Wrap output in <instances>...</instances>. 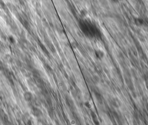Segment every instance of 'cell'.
I'll use <instances>...</instances> for the list:
<instances>
[{"label":"cell","mask_w":148,"mask_h":125,"mask_svg":"<svg viewBox=\"0 0 148 125\" xmlns=\"http://www.w3.org/2000/svg\"><path fill=\"white\" fill-rule=\"evenodd\" d=\"M24 97L27 101L30 102L33 99V94L30 91H26L24 94Z\"/></svg>","instance_id":"3"},{"label":"cell","mask_w":148,"mask_h":125,"mask_svg":"<svg viewBox=\"0 0 148 125\" xmlns=\"http://www.w3.org/2000/svg\"><path fill=\"white\" fill-rule=\"evenodd\" d=\"M79 27L82 33L87 37L96 38L100 35L99 29L89 21L82 20L79 22Z\"/></svg>","instance_id":"1"},{"label":"cell","mask_w":148,"mask_h":125,"mask_svg":"<svg viewBox=\"0 0 148 125\" xmlns=\"http://www.w3.org/2000/svg\"><path fill=\"white\" fill-rule=\"evenodd\" d=\"M86 11L85 10H82V11H81V14H82V16L85 17V14H86Z\"/></svg>","instance_id":"6"},{"label":"cell","mask_w":148,"mask_h":125,"mask_svg":"<svg viewBox=\"0 0 148 125\" xmlns=\"http://www.w3.org/2000/svg\"><path fill=\"white\" fill-rule=\"evenodd\" d=\"M111 1L114 3H118L120 1V0H111Z\"/></svg>","instance_id":"8"},{"label":"cell","mask_w":148,"mask_h":125,"mask_svg":"<svg viewBox=\"0 0 148 125\" xmlns=\"http://www.w3.org/2000/svg\"><path fill=\"white\" fill-rule=\"evenodd\" d=\"M9 40H10V41H11V43H14V39L13 37H9Z\"/></svg>","instance_id":"7"},{"label":"cell","mask_w":148,"mask_h":125,"mask_svg":"<svg viewBox=\"0 0 148 125\" xmlns=\"http://www.w3.org/2000/svg\"><path fill=\"white\" fill-rule=\"evenodd\" d=\"M134 22L137 26H141L144 25V20L141 18H136L134 20Z\"/></svg>","instance_id":"4"},{"label":"cell","mask_w":148,"mask_h":125,"mask_svg":"<svg viewBox=\"0 0 148 125\" xmlns=\"http://www.w3.org/2000/svg\"><path fill=\"white\" fill-rule=\"evenodd\" d=\"M33 114H34L35 116L38 117L40 115H42V112L41 111L40 109L38 108H34L33 109Z\"/></svg>","instance_id":"5"},{"label":"cell","mask_w":148,"mask_h":125,"mask_svg":"<svg viewBox=\"0 0 148 125\" xmlns=\"http://www.w3.org/2000/svg\"><path fill=\"white\" fill-rule=\"evenodd\" d=\"M94 54H95V57L98 59H103L104 57V55H105V54L104 53L100 50H95V53H94Z\"/></svg>","instance_id":"2"}]
</instances>
